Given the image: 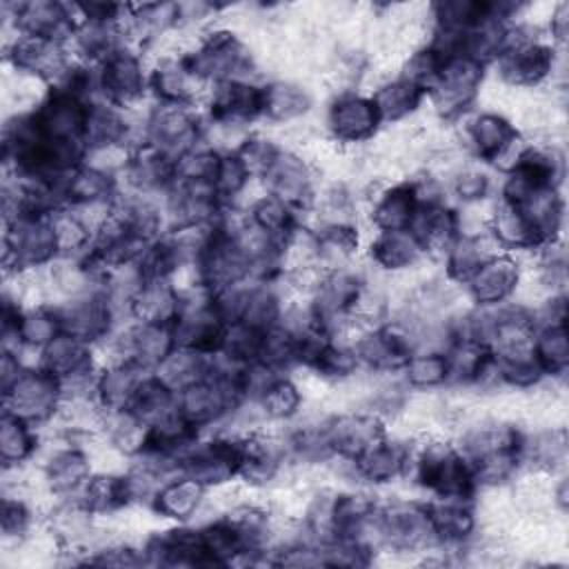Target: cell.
I'll return each instance as SVG.
<instances>
[{
	"instance_id": "1",
	"label": "cell",
	"mask_w": 569,
	"mask_h": 569,
	"mask_svg": "<svg viewBox=\"0 0 569 569\" xmlns=\"http://www.w3.org/2000/svg\"><path fill=\"white\" fill-rule=\"evenodd\" d=\"M416 487L431 496V500H469L478 493V482L469 460L462 451L442 438L427 440L413 449L409 476Z\"/></svg>"
},
{
	"instance_id": "2",
	"label": "cell",
	"mask_w": 569,
	"mask_h": 569,
	"mask_svg": "<svg viewBox=\"0 0 569 569\" xmlns=\"http://www.w3.org/2000/svg\"><path fill=\"white\" fill-rule=\"evenodd\" d=\"M182 64L204 87L222 80H253L256 60L242 38L227 29L213 27L180 56Z\"/></svg>"
},
{
	"instance_id": "3",
	"label": "cell",
	"mask_w": 569,
	"mask_h": 569,
	"mask_svg": "<svg viewBox=\"0 0 569 569\" xmlns=\"http://www.w3.org/2000/svg\"><path fill=\"white\" fill-rule=\"evenodd\" d=\"M493 64L505 84L513 89H536L556 71V44L549 38L533 36L527 24L511 22L505 49Z\"/></svg>"
},
{
	"instance_id": "4",
	"label": "cell",
	"mask_w": 569,
	"mask_h": 569,
	"mask_svg": "<svg viewBox=\"0 0 569 569\" xmlns=\"http://www.w3.org/2000/svg\"><path fill=\"white\" fill-rule=\"evenodd\" d=\"M2 247L7 276L42 271L60 258L49 216H18L4 222Z\"/></svg>"
},
{
	"instance_id": "5",
	"label": "cell",
	"mask_w": 569,
	"mask_h": 569,
	"mask_svg": "<svg viewBox=\"0 0 569 569\" xmlns=\"http://www.w3.org/2000/svg\"><path fill=\"white\" fill-rule=\"evenodd\" d=\"M204 122L196 107L153 104L142 120V144L160 151L173 162L204 144Z\"/></svg>"
},
{
	"instance_id": "6",
	"label": "cell",
	"mask_w": 569,
	"mask_h": 569,
	"mask_svg": "<svg viewBox=\"0 0 569 569\" xmlns=\"http://www.w3.org/2000/svg\"><path fill=\"white\" fill-rule=\"evenodd\" d=\"M242 462V433L220 431L200 436L184 453L180 471L193 476L207 489H222L238 480Z\"/></svg>"
},
{
	"instance_id": "7",
	"label": "cell",
	"mask_w": 569,
	"mask_h": 569,
	"mask_svg": "<svg viewBox=\"0 0 569 569\" xmlns=\"http://www.w3.org/2000/svg\"><path fill=\"white\" fill-rule=\"evenodd\" d=\"M2 400L4 411L36 425L38 429L58 418L64 402L60 380L40 365H27L20 378L2 391Z\"/></svg>"
},
{
	"instance_id": "8",
	"label": "cell",
	"mask_w": 569,
	"mask_h": 569,
	"mask_svg": "<svg viewBox=\"0 0 569 569\" xmlns=\"http://www.w3.org/2000/svg\"><path fill=\"white\" fill-rule=\"evenodd\" d=\"M465 147L482 164L507 171L520 156L525 140L518 127L498 111H478L465 124Z\"/></svg>"
},
{
	"instance_id": "9",
	"label": "cell",
	"mask_w": 569,
	"mask_h": 569,
	"mask_svg": "<svg viewBox=\"0 0 569 569\" xmlns=\"http://www.w3.org/2000/svg\"><path fill=\"white\" fill-rule=\"evenodd\" d=\"M485 76L487 64L469 56L447 58L436 84L427 93V100L431 102L440 120L462 118L473 107Z\"/></svg>"
},
{
	"instance_id": "10",
	"label": "cell",
	"mask_w": 569,
	"mask_h": 569,
	"mask_svg": "<svg viewBox=\"0 0 569 569\" xmlns=\"http://www.w3.org/2000/svg\"><path fill=\"white\" fill-rule=\"evenodd\" d=\"M349 345L360 369H369L373 373H400L416 351L411 333L400 322L360 327Z\"/></svg>"
},
{
	"instance_id": "11",
	"label": "cell",
	"mask_w": 569,
	"mask_h": 569,
	"mask_svg": "<svg viewBox=\"0 0 569 569\" xmlns=\"http://www.w3.org/2000/svg\"><path fill=\"white\" fill-rule=\"evenodd\" d=\"M100 98L131 109L149 93V69L138 49L124 44L98 64Z\"/></svg>"
},
{
	"instance_id": "12",
	"label": "cell",
	"mask_w": 569,
	"mask_h": 569,
	"mask_svg": "<svg viewBox=\"0 0 569 569\" xmlns=\"http://www.w3.org/2000/svg\"><path fill=\"white\" fill-rule=\"evenodd\" d=\"M204 109L209 124L227 131L262 118V84L256 80H222L207 89Z\"/></svg>"
},
{
	"instance_id": "13",
	"label": "cell",
	"mask_w": 569,
	"mask_h": 569,
	"mask_svg": "<svg viewBox=\"0 0 569 569\" xmlns=\"http://www.w3.org/2000/svg\"><path fill=\"white\" fill-rule=\"evenodd\" d=\"M109 349L113 353L109 362H129L142 371H153L176 349L173 327L131 320L111 333Z\"/></svg>"
},
{
	"instance_id": "14",
	"label": "cell",
	"mask_w": 569,
	"mask_h": 569,
	"mask_svg": "<svg viewBox=\"0 0 569 569\" xmlns=\"http://www.w3.org/2000/svg\"><path fill=\"white\" fill-rule=\"evenodd\" d=\"M4 60L18 76L40 80L49 89L71 64L73 56L62 42L16 33L7 42Z\"/></svg>"
},
{
	"instance_id": "15",
	"label": "cell",
	"mask_w": 569,
	"mask_h": 569,
	"mask_svg": "<svg viewBox=\"0 0 569 569\" xmlns=\"http://www.w3.org/2000/svg\"><path fill=\"white\" fill-rule=\"evenodd\" d=\"M382 127L369 93L356 89L340 91L327 107V131L340 144L369 142Z\"/></svg>"
},
{
	"instance_id": "16",
	"label": "cell",
	"mask_w": 569,
	"mask_h": 569,
	"mask_svg": "<svg viewBox=\"0 0 569 569\" xmlns=\"http://www.w3.org/2000/svg\"><path fill=\"white\" fill-rule=\"evenodd\" d=\"M62 325V333H69L73 338H80L89 345L107 342L116 327V309L111 300L107 298L104 289L91 291L87 296L62 300L53 305Z\"/></svg>"
},
{
	"instance_id": "17",
	"label": "cell",
	"mask_w": 569,
	"mask_h": 569,
	"mask_svg": "<svg viewBox=\"0 0 569 569\" xmlns=\"http://www.w3.org/2000/svg\"><path fill=\"white\" fill-rule=\"evenodd\" d=\"M11 16L4 18V29H13V33L36 36L69 44L73 29L78 24L76 4H62L53 0H31L11 4Z\"/></svg>"
},
{
	"instance_id": "18",
	"label": "cell",
	"mask_w": 569,
	"mask_h": 569,
	"mask_svg": "<svg viewBox=\"0 0 569 569\" xmlns=\"http://www.w3.org/2000/svg\"><path fill=\"white\" fill-rule=\"evenodd\" d=\"M260 182L264 184V193L276 196L296 213L309 211L316 202L313 171L309 162L291 149L278 151L269 169L262 173Z\"/></svg>"
},
{
	"instance_id": "19",
	"label": "cell",
	"mask_w": 569,
	"mask_h": 569,
	"mask_svg": "<svg viewBox=\"0 0 569 569\" xmlns=\"http://www.w3.org/2000/svg\"><path fill=\"white\" fill-rule=\"evenodd\" d=\"M327 447L333 458L351 462L369 445L387 436L385 418L373 411H347L320 420Z\"/></svg>"
},
{
	"instance_id": "20",
	"label": "cell",
	"mask_w": 569,
	"mask_h": 569,
	"mask_svg": "<svg viewBox=\"0 0 569 569\" xmlns=\"http://www.w3.org/2000/svg\"><path fill=\"white\" fill-rule=\"evenodd\" d=\"M31 113L44 138L53 142L82 144L89 100H82L60 89H47L44 98L31 109Z\"/></svg>"
},
{
	"instance_id": "21",
	"label": "cell",
	"mask_w": 569,
	"mask_h": 569,
	"mask_svg": "<svg viewBox=\"0 0 569 569\" xmlns=\"http://www.w3.org/2000/svg\"><path fill=\"white\" fill-rule=\"evenodd\" d=\"M411 456L413 447L409 445V440L382 436L347 465L351 467V473L362 482L391 485L409 476Z\"/></svg>"
},
{
	"instance_id": "22",
	"label": "cell",
	"mask_w": 569,
	"mask_h": 569,
	"mask_svg": "<svg viewBox=\"0 0 569 569\" xmlns=\"http://www.w3.org/2000/svg\"><path fill=\"white\" fill-rule=\"evenodd\" d=\"M73 498L93 518H100L129 509L131 505L142 500V493L131 471H93Z\"/></svg>"
},
{
	"instance_id": "23",
	"label": "cell",
	"mask_w": 569,
	"mask_h": 569,
	"mask_svg": "<svg viewBox=\"0 0 569 569\" xmlns=\"http://www.w3.org/2000/svg\"><path fill=\"white\" fill-rule=\"evenodd\" d=\"M522 282V267L513 253L491 256L465 284L467 298L476 307H498L509 302Z\"/></svg>"
},
{
	"instance_id": "24",
	"label": "cell",
	"mask_w": 569,
	"mask_h": 569,
	"mask_svg": "<svg viewBox=\"0 0 569 569\" xmlns=\"http://www.w3.org/2000/svg\"><path fill=\"white\" fill-rule=\"evenodd\" d=\"M91 456L80 445L56 447L40 465V482L53 498H73L91 478Z\"/></svg>"
},
{
	"instance_id": "25",
	"label": "cell",
	"mask_w": 569,
	"mask_h": 569,
	"mask_svg": "<svg viewBox=\"0 0 569 569\" xmlns=\"http://www.w3.org/2000/svg\"><path fill=\"white\" fill-rule=\"evenodd\" d=\"M207 491L209 489L202 482H198L193 476L178 471L164 478L153 489L147 505L158 518L169 520L171 525H184L200 513L207 500Z\"/></svg>"
},
{
	"instance_id": "26",
	"label": "cell",
	"mask_w": 569,
	"mask_h": 569,
	"mask_svg": "<svg viewBox=\"0 0 569 569\" xmlns=\"http://www.w3.org/2000/svg\"><path fill=\"white\" fill-rule=\"evenodd\" d=\"M207 89L189 73L180 56H162L149 67V93L158 104L196 107Z\"/></svg>"
},
{
	"instance_id": "27",
	"label": "cell",
	"mask_w": 569,
	"mask_h": 569,
	"mask_svg": "<svg viewBox=\"0 0 569 569\" xmlns=\"http://www.w3.org/2000/svg\"><path fill=\"white\" fill-rule=\"evenodd\" d=\"M409 231L420 242L425 253L445 256V251L456 242V238L465 231L462 227V213L451 207L449 202H436V204H420Z\"/></svg>"
},
{
	"instance_id": "28",
	"label": "cell",
	"mask_w": 569,
	"mask_h": 569,
	"mask_svg": "<svg viewBox=\"0 0 569 569\" xmlns=\"http://www.w3.org/2000/svg\"><path fill=\"white\" fill-rule=\"evenodd\" d=\"M120 193V178L87 162L64 178V204L71 209L111 207Z\"/></svg>"
},
{
	"instance_id": "29",
	"label": "cell",
	"mask_w": 569,
	"mask_h": 569,
	"mask_svg": "<svg viewBox=\"0 0 569 569\" xmlns=\"http://www.w3.org/2000/svg\"><path fill=\"white\" fill-rule=\"evenodd\" d=\"M487 233L493 238L500 251H538L542 244L540 233L520 207L496 202L487 216Z\"/></svg>"
},
{
	"instance_id": "30",
	"label": "cell",
	"mask_w": 569,
	"mask_h": 569,
	"mask_svg": "<svg viewBox=\"0 0 569 569\" xmlns=\"http://www.w3.org/2000/svg\"><path fill=\"white\" fill-rule=\"evenodd\" d=\"M427 513L440 547L462 549L478 531V516L469 500H429Z\"/></svg>"
},
{
	"instance_id": "31",
	"label": "cell",
	"mask_w": 569,
	"mask_h": 569,
	"mask_svg": "<svg viewBox=\"0 0 569 569\" xmlns=\"http://www.w3.org/2000/svg\"><path fill=\"white\" fill-rule=\"evenodd\" d=\"M418 193L413 180L382 187L369 207V220L376 231H405L418 211Z\"/></svg>"
},
{
	"instance_id": "32",
	"label": "cell",
	"mask_w": 569,
	"mask_h": 569,
	"mask_svg": "<svg viewBox=\"0 0 569 569\" xmlns=\"http://www.w3.org/2000/svg\"><path fill=\"white\" fill-rule=\"evenodd\" d=\"M367 256L378 271L385 273H405L420 264L427 256L420 242L409 229L405 231H376L367 244Z\"/></svg>"
},
{
	"instance_id": "33",
	"label": "cell",
	"mask_w": 569,
	"mask_h": 569,
	"mask_svg": "<svg viewBox=\"0 0 569 569\" xmlns=\"http://www.w3.org/2000/svg\"><path fill=\"white\" fill-rule=\"evenodd\" d=\"M500 253L493 238L482 231H462L445 251V276L451 284H467V280L491 258Z\"/></svg>"
},
{
	"instance_id": "34",
	"label": "cell",
	"mask_w": 569,
	"mask_h": 569,
	"mask_svg": "<svg viewBox=\"0 0 569 569\" xmlns=\"http://www.w3.org/2000/svg\"><path fill=\"white\" fill-rule=\"evenodd\" d=\"M151 373L129 362H107L96 378V402L104 413L127 411L140 380Z\"/></svg>"
},
{
	"instance_id": "35",
	"label": "cell",
	"mask_w": 569,
	"mask_h": 569,
	"mask_svg": "<svg viewBox=\"0 0 569 569\" xmlns=\"http://www.w3.org/2000/svg\"><path fill=\"white\" fill-rule=\"evenodd\" d=\"M182 305V293L171 280L144 282L133 296L129 307V318L149 325H169L178 320Z\"/></svg>"
},
{
	"instance_id": "36",
	"label": "cell",
	"mask_w": 569,
	"mask_h": 569,
	"mask_svg": "<svg viewBox=\"0 0 569 569\" xmlns=\"http://www.w3.org/2000/svg\"><path fill=\"white\" fill-rule=\"evenodd\" d=\"M313 109V96L293 80H271L262 84V118L273 124L302 120Z\"/></svg>"
},
{
	"instance_id": "37",
	"label": "cell",
	"mask_w": 569,
	"mask_h": 569,
	"mask_svg": "<svg viewBox=\"0 0 569 569\" xmlns=\"http://www.w3.org/2000/svg\"><path fill=\"white\" fill-rule=\"evenodd\" d=\"M244 216L251 224H256L260 231H264L269 238H273L282 249L293 238V233L302 227L298 213L289 204H284L282 200H278L276 196H269V193L253 198L249 202Z\"/></svg>"
},
{
	"instance_id": "38",
	"label": "cell",
	"mask_w": 569,
	"mask_h": 569,
	"mask_svg": "<svg viewBox=\"0 0 569 569\" xmlns=\"http://www.w3.org/2000/svg\"><path fill=\"white\" fill-rule=\"evenodd\" d=\"M40 449L38 427L2 411L0 418V460L4 469H22Z\"/></svg>"
},
{
	"instance_id": "39",
	"label": "cell",
	"mask_w": 569,
	"mask_h": 569,
	"mask_svg": "<svg viewBox=\"0 0 569 569\" xmlns=\"http://www.w3.org/2000/svg\"><path fill=\"white\" fill-rule=\"evenodd\" d=\"M369 96L378 109L382 124L407 120L427 100V93L420 87H416L413 82H409L400 76H396L393 80H385Z\"/></svg>"
},
{
	"instance_id": "40",
	"label": "cell",
	"mask_w": 569,
	"mask_h": 569,
	"mask_svg": "<svg viewBox=\"0 0 569 569\" xmlns=\"http://www.w3.org/2000/svg\"><path fill=\"white\" fill-rule=\"evenodd\" d=\"M258 413L267 422H289L302 413L305 405V393L300 385L289 376L282 373L273 378L260 396L253 400Z\"/></svg>"
},
{
	"instance_id": "41",
	"label": "cell",
	"mask_w": 569,
	"mask_h": 569,
	"mask_svg": "<svg viewBox=\"0 0 569 569\" xmlns=\"http://www.w3.org/2000/svg\"><path fill=\"white\" fill-rule=\"evenodd\" d=\"M407 389L433 391L449 387V358L445 349H418L400 371Z\"/></svg>"
},
{
	"instance_id": "42",
	"label": "cell",
	"mask_w": 569,
	"mask_h": 569,
	"mask_svg": "<svg viewBox=\"0 0 569 569\" xmlns=\"http://www.w3.org/2000/svg\"><path fill=\"white\" fill-rule=\"evenodd\" d=\"M531 349L547 378L565 376L569 367V333L567 322L538 325L533 331Z\"/></svg>"
},
{
	"instance_id": "43",
	"label": "cell",
	"mask_w": 569,
	"mask_h": 569,
	"mask_svg": "<svg viewBox=\"0 0 569 569\" xmlns=\"http://www.w3.org/2000/svg\"><path fill=\"white\" fill-rule=\"evenodd\" d=\"M567 462V433L565 429H547L538 433H525L522 467L529 465L542 473H556Z\"/></svg>"
},
{
	"instance_id": "44",
	"label": "cell",
	"mask_w": 569,
	"mask_h": 569,
	"mask_svg": "<svg viewBox=\"0 0 569 569\" xmlns=\"http://www.w3.org/2000/svg\"><path fill=\"white\" fill-rule=\"evenodd\" d=\"M127 411L149 427L176 411V391L151 371L140 380Z\"/></svg>"
},
{
	"instance_id": "45",
	"label": "cell",
	"mask_w": 569,
	"mask_h": 569,
	"mask_svg": "<svg viewBox=\"0 0 569 569\" xmlns=\"http://www.w3.org/2000/svg\"><path fill=\"white\" fill-rule=\"evenodd\" d=\"M211 360L213 356H202V353H196V351H189V349H180L176 347L156 369L153 373L164 382L169 385L176 393L202 378L209 376L211 371Z\"/></svg>"
},
{
	"instance_id": "46",
	"label": "cell",
	"mask_w": 569,
	"mask_h": 569,
	"mask_svg": "<svg viewBox=\"0 0 569 569\" xmlns=\"http://www.w3.org/2000/svg\"><path fill=\"white\" fill-rule=\"evenodd\" d=\"M307 369L322 380L345 382L356 378V373L360 371V362L349 342H338V338H329L309 360Z\"/></svg>"
},
{
	"instance_id": "47",
	"label": "cell",
	"mask_w": 569,
	"mask_h": 569,
	"mask_svg": "<svg viewBox=\"0 0 569 569\" xmlns=\"http://www.w3.org/2000/svg\"><path fill=\"white\" fill-rule=\"evenodd\" d=\"M49 218H51L60 258L62 256L76 258L89 249V244L93 240V227L87 222V218L78 209L64 207V209L53 211Z\"/></svg>"
},
{
	"instance_id": "48",
	"label": "cell",
	"mask_w": 569,
	"mask_h": 569,
	"mask_svg": "<svg viewBox=\"0 0 569 569\" xmlns=\"http://www.w3.org/2000/svg\"><path fill=\"white\" fill-rule=\"evenodd\" d=\"M222 149L213 144H200L193 151L176 160V182L182 184H209L213 187Z\"/></svg>"
},
{
	"instance_id": "49",
	"label": "cell",
	"mask_w": 569,
	"mask_h": 569,
	"mask_svg": "<svg viewBox=\"0 0 569 569\" xmlns=\"http://www.w3.org/2000/svg\"><path fill=\"white\" fill-rule=\"evenodd\" d=\"M33 525H36V513H33V507L29 505V500L22 498L18 491L16 493L4 491L2 516H0L4 542L22 547L29 540Z\"/></svg>"
},
{
	"instance_id": "50",
	"label": "cell",
	"mask_w": 569,
	"mask_h": 569,
	"mask_svg": "<svg viewBox=\"0 0 569 569\" xmlns=\"http://www.w3.org/2000/svg\"><path fill=\"white\" fill-rule=\"evenodd\" d=\"M251 180H253V176L249 173V169L244 167L240 156L233 149H224L220 156L216 180H213V191L218 193V198L227 207H233L238 202V198L247 191Z\"/></svg>"
},
{
	"instance_id": "51",
	"label": "cell",
	"mask_w": 569,
	"mask_h": 569,
	"mask_svg": "<svg viewBox=\"0 0 569 569\" xmlns=\"http://www.w3.org/2000/svg\"><path fill=\"white\" fill-rule=\"evenodd\" d=\"M447 58L436 51L429 42L416 47L402 62L400 67V78L413 82L416 87H420L425 93H429V89L436 84L442 67H445Z\"/></svg>"
},
{
	"instance_id": "52",
	"label": "cell",
	"mask_w": 569,
	"mask_h": 569,
	"mask_svg": "<svg viewBox=\"0 0 569 569\" xmlns=\"http://www.w3.org/2000/svg\"><path fill=\"white\" fill-rule=\"evenodd\" d=\"M491 187H493V182H491L489 173L473 164L456 169L451 176V184H449L451 193L467 207L485 202L491 193Z\"/></svg>"
},
{
	"instance_id": "53",
	"label": "cell",
	"mask_w": 569,
	"mask_h": 569,
	"mask_svg": "<svg viewBox=\"0 0 569 569\" xmlns=\"http://www.w3.org/2000/svg\"><path fill=\"white\" fill-rule=\"evenodd\" d=\"M567 29H569V4L560 2L551 9L549 18V40L553 44H562L567 40Z\"/></svg>"
}]
</instances>
